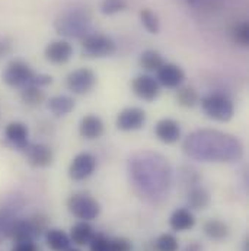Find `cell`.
<instances>
[{"label":"cell","mask_w":249,"mask_h":251,"mask_svg":"<svg viewBox=\"0 0 249 251\" xmlns=\"http://www.w3.org/2000/svg\"><path fill=\"white\" fill-rule=\"evenodd\" d=\"M156 79L160 86H165L168 89H177L184 83L185 72L181 66L175 63H163L162 67L156 72Z\"/></svg>","instance_id":"obj_15"},{"label":"cell","mask_w":249,"mask_h":251,"mask_svg":"<svg viewBox=\"0 0 249 251\" xmlns=\"http://www.w3.org/2000/svg\"><path fill=\"white\" fill-rule=\"evenodd\" d=\"M89 251H110V240L104 234H95L89 243Z\"/></svg>","instance_id":"obj_32"},{"label":"cell","mask_w":249,"mask_h":251,"mask_svg":"<svg viewBox=\"0 0 249 251\" xmlns=\"http://www.w3.org/2000/svg\"><path fill=\"white\" fill-rule=\"evenodd\" d=\"M66 251H80V250H79V249H71V247H70L68 250H66Z\"/></svg>","instance_id":"obj_39"},{"label":"cell","mask_w":249,"mask_h":251,"mask_svg":"<svg viewBox=\"0 0 249 251\" xmlns=\"http://www.w3.org/2000/svg\"><path fill=\"white\" fill-rule=\"evenodd\" d=\"M93 235H95V231L92 225L88 221H80L71 226L68 237L71 243H74L76 246H88L92 241Z\"/></svg>","instance_id":"obj_21"},{"label":"cell","mask_w":249,"mask_h":251,"mask_svg":"<svg viewBox=\"0 0 249 251\" xmlns=\"http://www.w3.org/2000/svg\"><path fill=\"white\" fill-rule=\"evenodd\" d=\"M232 40L235 44L241 47H248L249 46V26L247 21L239 22L232 28Z\"/></svg>","instance_id":"obj_30"},{"label":"cell","mask_w":249,"mask_h":251,"mask_svg":"<svg viewBox=\"0 0 249 251\" xmlns=\"http://www.w3.org/2000/svg\"><path fill=\"white\" fill-rule=\"evenodd\" d=\"M26 162L34 168H47L54 162V152L45 143H31L22 151Z\"/></svg>","instance_id":"obj_11"},{"label":"cell","mask_w":249,"mask_h":251,"mask_svg":"<svg viewBox=\"0 0 249 251\" xmlns=\"http://www.w3.org/2000/svg\"><path fill=\"white\" fill-rule=\"evenodd\" d=\"M110 251H133V244L128 238L115 237L110 240Z\"/></svg>","instance_id":"obj_33"},{"label":"cell","mask_w":249,"mask_h":251,"mask_svg":"<svg viewBox=\"0 0 249 251\" xmlns=\"http://www.w3.org/2000/svg\"><path fill=\"white\" fill-rule=\"evenodd\" d=\"M73 56V46L66 40H54L44 49L45 60L53 64H64Z\"/></svg>","instance_id":"obj_16"},{"label":"cell","mask_w":249,"mask_h":251,"mask_svg":"<svg viewBox=\"0 0 249 251\" xmlns=\"http://www.w3.org/2000/svg\"><path fill=\"white\" fill-rule=\"evenodd\" d=\"M7 237H10L15 241V244L16 243H34L40 237V234L32 219L15 218L7 228Z\"/></svg>","instance_id":"obj_14"},{"label":"cell","mask_w":249,"mask_h":251,"mask_svg":"<svg viewBox=\"0 0 249 251\" xmlns=\"http://www.w3.org/2000/svg\"><path fill=\"white\" fill-rule=\"evenodd\" d=\"M203 231L210 240H214V241H223L229 235L227 224H225L223 221H219V219H208L207 222H204Z\"/></svg>","instance_id":"obj_23"},{"label":"cell","mask_w":249,"mask_h":251,"mask_svg":"<svg viewBox=\"0 0 249 251\" xmlns=\"http://www.w3.org/2000/svg\"><path fill=\"white\" fill-rule=\"evenodd\" d=\"M92 26V15L88 7H71L62 15L57 16L54 22V28L59 35L67 38L82 40L88 34H91Z\"/></svg>","instance_id":"obj_3"},{"label":"cell","mask_w":249,"mask_h":251,"mask_svg":"<svg viewBox=\"0 0 249 251\" xmlns=\"http://www.w3.org/2000/svg\"><path fill=\"white\" fill-rule=\"evenodd\" d=\"M105 131V125L101 117L95 114L85 116L79 123V134L88 140L99 139Z\"/></svg>","instance_id":"obj_18"},{"label":"cell","mask_w":249,"mask_h":251,"mask_svg":"<svg viewBox=\"0 0 249 251\" xmlns=\"http://www.w3.org/2000/svg\"><path fill=\"white\" fill-rule=\"evenodd\" d=\"M155 249L156 251H178L180 250V241L174 234L165 232L158 237L155 241Z\"/></svg>","instance_id":"obj_29"},{"label":"cell","mask_w":249,"mask_h":251,"mask_svg":"<svg viewBox=\"0 0 249 251\" xmlns=\"http://www.w3.org/2000/svg\"><path fill=\"white\" fill-rule=\"evenodd\" d=\"M96 170V158L89 152L77 153L68 165V177L73 181H83L89 178Z\"/></svg>","instance_id":"obj_10"},{"label":"cell","mask_w":249,"mask_h":251,"mask_svg":"<svg viewBox=\"0 0 249 251\" xmlns=\"http://www.w3.org/2000/svg\"><path fill=\"white\" fill-rule=\"evenodd\" d=\"M4 145L10 149L22 152L29 145V130L28 126L22 122H10L3 131Z\"/></svg>","instance_id":"obj_12"},{"label":"cell","mask_w":249,"mask_h":251,"mask_svg":"<svg viewBox=\"0 0 249 251\" xmlns=\"http://www.w3.org/2000/svg\"><path fill=\"white\" fill-rule=\"evenodd\" d=\"M13 219H15V218L7 216V215H4L3 212H0V241H1L3 238L7 237V228H9V225H10V222H12Z\"/></svg>","instance_id":"obj_35"},{"label":"cell","mask_w":249,"mask_h":251,"mask_svg":"<svg viewBox=\"0 0 249 251\" xmlns=\"http://www.w3.org/2000/svg\"><path fill=\"white\" fill-rule=\"evenodd\" d=\"M200 105L203 113L214 122L227 123L235 116L233 101L222 92H211L200 98Z\"/></svg>","instance_id":"obj_4"},{"label":"cell","mask_w":249,"mask_h":251,"mask_svg":"<svg viewBox=\"0 0 249 251\" xmlns=\"http://www.w3.org/2000/svg\"><path fill=\"white\" fill-rule=\"evenodd\" d=\"M130 181L146 199L156 201L168 194L172 184V170L162 155L153 152H138L128 159Z\"/></svg>","instance_id":"obj_1"},{"label":"cell","mask_w":249,"mask_h":251,"mask_svg":"<svg viewBox=\"0 0 249 251\" xmlns=\"http://www.w3.org/2000/svg\"><path fill=\"white\" fill-rule=\"evenodd\" d=\"M155 136L166 145H174L181 139V125L174 119H162L155 126Z\"/></svg>","instance_id":"obj_17"},{"label":"cell","mask_w":249,"mask_h":251,"mask_svg":"<svg viewBox=\"0 0 249 251\" xmlns=\"http://www.w3.org/2000/svg\"><path fill=\"white\" fill-rule=\"evenodd\" d=\"M188 4L198 10H213L216 7V0H187Z\"/></svg>","instance_id":"obj_34"},{"label":"cell","mask_w":249,"mask_h":251,"mask_svg":"<svg viewBox=\"0 0 249 251\" xmlns=\"http://www.w3.org/2000/svg\"><path fill=\"white\" fill-rule=\"evenodd\" d=\"M127 9V0H102L101 12L104 15H115Z\"/></svg>","instance_id":"obj_31"},{"label":"cell","mask_w":249,"mask_h":251,"mask_svg":"<svg viewBox=\"0 0 249 251\" xmlns=\"http://www.w3.org/2000/svg\"><path fill=\"white\" fill-rule=\"evenodd\" d=\"M10 251H40L34 243H16Z\"/></svg>","instance_id":"obj_37"},{"label":"cell","mask_w":249,"mask_h":251,"mask_svg":"<svg viewBox=\"0 0 249 251\" xmlns=\"http://www.w3.org/2000/svg\"><path fill=\"white\" fill-rule=\"evenodd\" d=\"M82 54L89 59H104L110 57L115 53L117 44L115 41L101 32H91L82 40Z\"/></svg>","instance_id":"obj_5"},{"label":"cell","mask_w":249,"mask_h":251,"mask_svg":"<svg viewBox=\"0 0 249 251\" xmlns=\"http://www.w3.org/2000/svg\"><path fill=\"white\" fill-rule=\"evenodd\" d=\"M133 94L146 102H153L160 94V85L152 75H138L131 80Z\"/></svg>","instance_id":"obj_9"},{"label":"cell","mask_w":249,"mask_h":251,"mask_svg":"<svg viewBox=\"0 0 249 251\" xmlns=\"http://www.w3.org/2000/svg\"><path fill=\"white\" fill-rule=\"evenodd\" d=\"M175 100H177V104L184 108H194L195 105L200 104V95L192 86L181 85L180 88H177Z\"/></svg>","instance_id":"obj_26"},{"label":"cell","mask_w":249,"mask_h":251,"mask_svg":"<svg viewBox=\"0 0 249 251\" xmlns=\"http://www.w3.org/2000/svg\"><path fill=\"white\" fill-rule=\"evenodd\" d=\"M68 212L80 221H93L101 213V204L96 199L85 193H74L67 199Z\"/></svg>","instance_id":"obj_7"},{"label":"cell","mask_w":249,"mask_h":251,"mask_svg":"<svg viewBox=\"0 0 249 251\" xmlns=\"http://www.w3.org/2000/svg\"><path fill=\"white\" fill-rule=\"evenodd\" d=\"M21 100L28 107H40L43 102H45V92L40 86L29 85L21 89Z\"/></svg>","instance_id":"obj_25"},{"label":"cell","mask_w":249,"mask_h":251,"mask_svg":"<svg viewBox=\"0 0 249 251\" xmlns=\"http://www.w3.org/2000/svg\"><path fill=\"white\" fill-rule=\"evenodd\" d=\"M140 66L146 70V72H158L162 64L165 63L162 54L156 50H144L141 54H140V59H138Z\"/></svg>","instance_id":"obj_27"},{"label":"cell","mask_w":249,"mask_h":251,"mask_svg":"<svg viewBox=\"0 0 249 251\" xmlns=\"http://www.w3.org/2000/svg\"><path fill=\"white\" fill-rule=\"evenodd\" d=\"M140 21H141V25L146 28L147 32L150 34H159L160 32V21H159V16L149 7H144L140 10Z\"/></svg>","instance_id":"obj_28"},{"label":"cell","mask_w":249,"mask_h":251,"mask_svg":"<svg viewBox=\"0 0 249 251\" xmlns=\"http://www.w3.org/2000/svg\"><path fill=\"white\" fill-rule=\"evenodd\" d=\"M37 77V72L23 60H12L3 70L1 79L10 88H25L34 85Z\"/></svg>","instance_id":"obj_6"},{"label":"cell","mask_w":249,"mask_h":251,"mask_svg":"<svg viewBox=\"0 0 249 251\" xmlns=\"http://www.w3.org/2000/svg\"><path fill=\"white\" fill-rule=\"evenodd\" d=\"M184 152L201 162H238L244 156L242 142L229 133L203 128L188 134L184 140Z\"/></svg>","instance_id":"obj_2"},{"label":"cell","mask_w":249,"mask_h":251,"mask_svg":"<svg viewBox=\"0 0 249 251\" xmlns=\"http://www.w3.org/2000/svg\"><path fill=\"white\" fill-rule=\"evenodd\" d=\"M185 251H204L203 250V247L198 244V243H191V244H188Z\"/></svg>","instance_id":"obj_38"},{"label":"cell","mask_w":249,"mask_h":251,"mask_svg":"<svg viewBox=\"0 0 249 251\" xmlns=\"http://www.w3.org/2000/svg\"><path fill=\"white\" fill-rule=\"evenodd\" d=\"M45 240H47V246L50 247L51 251H66L70 249L71 240L70 237L59 228H51L47 229L45 232Z\"/></svg>","instance_id":"obj_22"},{"label":"cell","mask_w":249,"mask_h":251,"mask_svg":"<svg viewBox=\"0 0 249 251\" xmlns=\"http://www.w3.org/2000/svg\"><path fill=\"white\" fill-rule=\"evenodd\" d=\"M96 85V75L89 67H79L66 76V88L74 95H86Z\"/></svg>","instance_id":"obj_8"},{"label":"cell","mask_w":249,"mask_h":251,"mask_svg":"<svg viewBox=\"0 0 249 251\" xmlns=\"http://www.w3.org/2000/svg\"><path fill=\"white\" fill-rule=\"evenodd\" d=\"M147 120V114L140 107H127L121 110L115 119V126L121 131H136L143 128Z\"/></svg>","instance_id":"obj_13"},{"label":"cell","mask_w":249,"mask_h":251,"mask_svg":"<svg viewBox=\"0 0 249 251\" xmlns=\"http://www.w3.org/2000/svg\"><path fill=\"white\" fill-rule=\"evenodd\" d=\"M169 226L177 232L189 231L195 226V216L189 209H185V207L177 209L169 216Z\"/></svg>","instance_id":"obj_19"},{"label":"cell","mask_w":249,"mask_h":251,"mask_svg":"<svg viewBox=\"0 0 249 251\" xmlns=\"http://www.w3.org/2000/svg\"><path fill=\"white\" fill-rule=\"evenodd\" d=\"M76 107V101L70 95H56L47 101V108L56 117H66Z\"/></svg>","instance_id":"obj_20"},{"label":"cell","mask_w":249,"mask_h":251,"mask_svg":"<svg viewBox=\"0 0 249 251\" xmlns=\"http://www.w3.org/2000/svg\"><path fill=\"white\" fill-rule=\"evenodd\" d=\"M12 53V41L9 38H0V59H4Z\"/></svg>","instance_id":"obj_36"},{"label":"cell","mask_w":249,"mask_h":251,"mask_svg":"<svg viewBox=\"0 0 249 251\" xmlns=\"http://www.w3.org/2000/svg\"><path fill=\"white\" fill-rule=\"evenodd\" d=\"M211 203L210 193L204 187H192L188 193V204L191 209L203 210L207 209Z\"/></svg>","instance_id":"obj_24"}]
</instances>
